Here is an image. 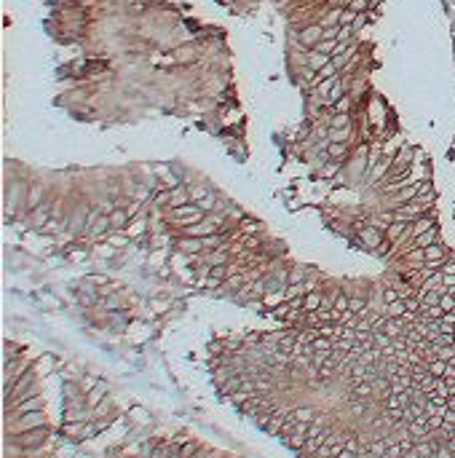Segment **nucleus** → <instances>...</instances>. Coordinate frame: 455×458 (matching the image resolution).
Returning <instances> with one entry per match:
<instances>
[{"instance_id":"nucleus-1","label":"nucleus","mask_w":455,"mask_h":458,"mask_svg":"<svg viewBox=\"0 0 455 458\" xmlns=\"http://www.w3.org/2000/svg\"><path fill=\"white\" fill-rule=\"evenodd\" d=\"M32 380H35V370H30V367H27V370L22 372V378H19V380L14 383V386H11V389H8V394H6V399H8V397H11V394H14V397H19V399H24V397H30V394H35V391L30 389V386H32Z\"/></svg>"},{"instance_id":"nucleus-2","label":"nucleus","mask_w":455,"mask_h":458,"mask_svg":"<svg viewBox=\"0 0 455 458\" xmlns=\"http://www.w3.org/2000/svg\"><path fill=\"white\" fill-rule=\"evenodd\" d=\"M46 439V426H37V429H27V432H22L16 437V445L24 447V450H30V447H37L43 445Z\"/></svg>"},{"instance_id":"nucleus-3","label":"nucleus","mask_w":455,"mask_h":458,"mask_svg":"<svg viewBox=\"0 0 455 458\" xmlns=\"http://www.w3.org/2000/svg\"><path fill=\"white\" fill-rule=\"evenodd\" d=\"M22 432L27 429H37V426H46V415L43 410H30V413H19V424H16Z\"/></svg>"},{"instance_id":"nucleus-4","label":"nucleus","mask_w":455,"mask_h":458,"mask_svg":"<svg viewBox=\"0 0 455 458\" xmlns=\"http://www.w3.org/2000/svg\"><path fill=\"white\" fill-rule=\"evenodd\" d=\"M321 35H324V24H311V27H306V30H300L297 41L302 46H316L321 41Z\"/></svg>"},{"instance_id":"nucleus-5","label":"nucleus","mask_w":455,"mask_h":458,"mask_svg":"<svg viewBox=\"0 0 455 458\" xmlns=\"http://www.w3.org/2000/svg\"><path fill=\"white\" fill-rule=\"evenodd\" d=\"M201 207H198V204H182V207H174L172 209V214L177 220H182V217H187V225H191V222H196L198 217H201Z\"/></svg>"},{"instance_id":"nucleus-6","label":"nucleus","mask_w":455,"mask_h":458,"mask_svg":"<svg viewBox=\"0 0 455 458\" xmlns=\"http://www.w3.org/2000/svg\"><path fill=\"white\" fill-rule=\"evenodd\" d=\"M177 247H179V252H185V255H198V252H204V239L185 236V239L177 241Z\"/></svg>"},{"instance_id":"nucleus-7","label":"nucleus","mask_w":455,"mask_h":458,"mask_svg":"<svg viewBox=\"0 0 455 458\" xmlns=\"http://www.w3.org/2000/svg\"><path fill=\"white\" fill-rule=\"evenodd\" d=\"M129 222H131V214H129V209L118 207V209H112V212H110V225H112V231H121V228H126Z\"/></svg>"},{"instance_id":"nucleus-8","label":"nucleus","mask_w":455,"mask_h":458,"mask_svg":"<svg viewBox=\"0 0 455 458\" xmlns=\"http://www.w3.org/2000/svg\"><path fill=\"white\" fill-rule=\"evenodd\" d=\"M407 228H410V222H407V220H394L391 225L386 228V239L388 241H399V239H404Z\"/></svg>"},{"instance_id":"nucleus-9","label":"nucleus","mask_w":455,"mask_h":458,"mask_svg":"<svg viewBox=\"0 0 455 458\" xmlns=\"http://www.w3.org/2000/svg\"><path fill=\"white\" fill-rule=\"evenodd\" d=\"M359 239L367 241V247H381V244H383V236H381V231H377L375 225H372V228L359 231Z\"/></svg>"},{"instance_id":"nucleus-10","label":"nucleus","mask_w":455,"mask_h":458,"mask_svg":"<svg viewBox=\"0 0 455 458\" xmlns=\"http://www.w3.org/2000/svg\"><path fill=\"white\" fill-rule=\"evenodd\" d=\"M423 252H426V263H442V260L447 257V249L439 247V244H429V247H423Z\"/></svg>"},{"instance_id":"nucleus-11","label":"nucleus","mask_w":455,"mask_h":458,"mask_svg":"<svg viewBox=\"0 0 455 458\" xmlns=\"http://www.w3.org/2000/svg\"><path fill=\"white\" fill-rule=\"evenodd\" d=\"M321 300H324V295H319L316 289H314V292H306V297H302V311H306V314L319 311V308H321Z\"/></svg>"},{"instance_id":"nucleus-12","label":"nucleus","mask_w":455,"mask_h":458,"mask_svg":"<svg viewBox=\"0 0 455 458\" xmlns=\"http://www.w3.org/2000/svg\"><path fill=\"white\" fill-rule=\"evenodd\" d=\"M41 407H43V399L35 397V394H30V397H24V399L16 405V413H30V410H41Z\"/></svg>"},{"instance_id":"nucleus-13","label":"nucleus","mask_w":455,"mask_h":458,"mask_svg":"<svg viewBox=\"0 0 455 458\" xmlns=\"http://www.w3.org/2000/svg\"><path fill=\"white\" fill-rule=\"evenodd\" d=\"M191 201V193H187L182 185H177V188H172V199H169V207H182V204Z\"/></svg>"},{"instance_id":"nucleus-14","label":"nucleus","mask_w":455,"mask_h":458,"mask_svg":"<svg viewBox=\"0 0 455 458\" xmlns=\"http://www.w3.org/2000/svg\"><path fill=\"white\" fill-rule=\"evenodd\" d=\"M412 244H415V247H429V244H437V225L429 228V231H423L421 236H415V239H412Z\"/></svg>"},{"instance_id":"nucleus-15","label":"nucleus","mask_w":455,"mask_h":458,"mask_svg":"<svg viewBox=\"0 0 455 458\" xmlns=\"http://www.w3.org/2000/svg\"><path fill=\"white\" fill-rule=\"evenodd\" d=\"M83 429H86L83 421H67V424H64V434L72 437V439H83Z\"/></svg>"},{"instance_id":"nucleus-16","label":"nucleus","mask_w":455,"mask_h":458,"mask_svg":"<svg viewBox=\"0 0 455 458\" xmlns=\"http://www.w3.org/2000/svg\"><path fill=\"white\" fill-rule=\"evenodd\" d=\"M105 391H107V383H97V386H94V389L89 391V399H86V405H89V407H94L99 399H105V397H107Z\"/></svg>"},{"instance_id":"nucleus-17","label":"nucleus","mask_w":455,"mask_h":458,"mask_svg":"<svg viewBox=\"0 0 455 458\" xmlns=\"http://www.w3.org/2000/svg\"><path fill=\"white\" fill-rule=\"evenodd\" d=\"M316 410L314 407H297V410H292V418L295 421H302V424H311V421H316Z\"/></svg>"},{"instance_id":"nucleus-18","label":"nucleus","mask_w":455,"mask_h":458,"mask_svg":"<svg viewBox=\"0 0 455 458\" xmlns=\"http://www.w3.org/2000/svg\"><path fill=\"white\" fill-rule=\"evenodd\" d=\"M372 391H375L372 380H359V383H354V397H359V399H367Z\"/></svg>"},{"instance_id":"nucleus-19","label":"nucleus","mask_w":455,"mask_h":458,"mask_svg":"<svg viewBox=\"0 0 455 458\" xmlns=\"http://www.w3.org/2000/svg\"><path fill=\"white\" fill-rule=\"evenodd\" d=\"M329 62H332V57H329V54H321V51H316V54H311V57H308V64H311L316 72L324 67V64H329Z\"/></svg>"},{"instance_id":"nucleus-20","label":"nucleus","mask_w":455,"mask_h":458,"mask_svg":"<svg viewBox=\"0 0 455 458\" xmlns=\"http://www.w3.org/2000/svg\"><path fill=\"white\" fill-rule=\"evenodd\" d=\"M447 367H450V362H444V359H439V357L429 362V372H431V375H437V378H444Z\"/></svg>"},{"instance_id":"nucleus-21","label":"nucleus","mask_w":455,"mask_h":458,"mask_svg":"<svg viewBox=\"0 0 455 458\" xmlns=\"http://www.w3.org/2000/svg\"><path fill=\"white\" fill-rule=\"evenodd\" d=\"M404 311H407L404 297H399V300H394V303H386V316H402Z\"/></svg>"},{"instance_id":"nucleus-22","label":"nucleus","mask_w":455,"mask_h":458,"mask_svg":"<svg viewBox=\"0 0 455 458\" xmlns=\"http://www.w3.org/2000/svg\"><path fill=\"white\" fill-rule=\"evenodd\" d=\"M354 54H356V49H351V46H348V49H346L343 54H335V57H332V64H335L337 70H340V67H346V64L351 62V57H354Z\"/></svg>"},{"instance_id":"nucleus-23","label":"nucleus","mask_w":455,"mask_h":458,"mask_svg":"<svg viewBox=\"0 0 455 458\" xmlns=\"http://www.w3.org/2000/svg\"><path fill=\"white\" fill-rule=\"evenodd\" d=\"M343 89H346V86H343V83H340V78H337V83H335L332 89H329V94L324 97V105H335V102L343 97Z\"/></svg>"},{"instance_id":"nucleus-24","label":"nucleus","mask_w":455,"mask_h":458,"mask_svg":"<svg viewBox=\"0 0 455 458\" xmlns=\"http://www.w3.org/2000/svg\"><path fill=\"white\" fill-rule=\"evenodd\" d=\"M41 199H43V190H41V188H32L30 193H27V209H37V207L43 204Z\"/></svg>"},{"instance_id":"nucleus-25","label":"nucleus","mask_w":455,"mask_h":458,"mask_svg":"<svg viewBox=\"0 0 455 458\" xmlns=\"http://www.w3.org/2000/svg\"><path fill=\"white\" fill-rule=\"evenodd\" d=\"M354 343H356L354 338H332V351H343L346 354V351L354 349Z\"/></svg>"},{"instance_id":"nucleus-26","label":"nucleus","mask_w":455,"mask_h":458,"mask_svg":"<svg viewBox=\"0 0 455 458\" xmlns=\"http://www.w3.org/2000/svg\"><path fill=\"white\" fill-rule=\"evenodd\" d=\"M327 153H329V158H343L348 153V147H346V142H329Z\"/></svg>"},{"instance_id":"nucleus-27","label":"nucleus","mask_w":455,"mask_h":458,"mask_svg":"<svg viewBox=\"0 0 455 458\" xmlns=\"http://www.w3.org/2000/svg\"><path fill=\"white\" fill-rule=\"evenodd\" d=\"M327 137H329V142H346V139H348V126H343V129H329Z\"/></svg>"},{"instance_id":"nucleus-28","label":"nucleus","mask_w":455,"mask_h":458,"mask_svg":"<svg viewBox=\"0 0 455 458\" xmlns=\"http://www.w3.org/2000/svg\"><path fill=\"white\" fill-rule=\"evenodd\" d=\"M335 46H337V41H327V38H321V41L314 46V49H316V51H321V54H329V57H332V54H335Z\"/></svg>"},{"instance_id":"nucleus-29","label":"nucleus","mask_w":455,"mask_h":458,"mask_svg":"<svg viewBox=\"0 0 455 458\" xmlns=\"http://www.w3.org/2000/svg\"><path fill=\"white\" fill-rule=\"evenodd\" d=\"M32 220H35V225H41V228H43V225H46V222H49V209H46V207H43V204H41V207H37V209H35V214H32Z\"/></svg>"},{"instance_id":"nucleus-30","label":"nucleus","mask_w":455,"mask_h":458,"mask_svg":"<svg viewBox=\"0 0 455 458\" xmlns=\"http://www.w3.org/2000/svg\"><path fill=\"white\" fill-rule=\"evenodd\" d=\"M131 222H134V225H126L123 231H126L129 236H137V233H139L142 228H145V214H139V217H137V220H131Z\"/></svg>"},{"instance_id":"nucleus-31","label":"nucleus","mask_w":455,"mask_h":458,"mask_svg":"<svg viewBox=\"0 0 455 458\" xmlns=\"http://www.w3.org/2000/svg\"><path fill=\"white\" fill-rule=\"evenodd\" d=\"M348 300L351 297L343 292H335V311H348Z\"/></svg>"},{"instance_id":"nucleus-32","label":"nucleus","mask_w":455,"mask_h":458,"mask_svg":"<svg viewBox=\"0 0 455 458\" xmlns=\"http://www.w3.org/2000/svg\"><path fill=\"white\" fill-rule=\"evenodd\" d=\"M343 126H348V113H335V118H332V124H329V129H343Z\"/></svg>"},{"instance_id":"nucleus-33","label":"nucleus","mask_w":455,"mask_h":458,"mask_svg":"<svg viewBox=\"0 0 455 458\" xmlns=\"http://www.w3.org/2000/svg\"><path fill=\"white\" fill-rule=\"evenodd\" d=\"M220 236H214V233H209V236H204V249H220Z\"/></svg>"},{"instance_id":"nucleus-34","label":"nucleus","mask_w":455,"mask_h":458,"mask_svg":"<svg viewBox=\"0 0 455 458\" xmlns=\"http://www.w3.org/2000/svg\"><path fill=\"white\" fill-rule=\"evenodd\" d=\"M399 297H402L399 289H394V287H386V289H383V300H386V303H394V300H399Z\"/></svg>"},{"instance_id":"nucleus-35","label":"nucleus","mask_w":455,"mask_h":458,"mask_svg":"<svg viewBox=\"0 0 455 458\" xmlns=\"http://www.w3.org/2000/svg\"><path fill=\"white\" fill-rule=\"evenodd\" d=\"M396 455H404V447L399 442H391L386 447V458H396Z\"/></svg>"},{"instance_id":"nucleus-36","label":"nucleus","mask_w":455,"mask_h":458,"mask_svg":"<svg viewBox=\"0 0 455 458\" xmlns=\"http://www.w3.org/2000/svg\"><path fill=\"white\" fill-rule=\"evenodd\" d=\"M228 274H231V271H228L222 263L212 265V271H209V276H214V279H228Z\"/></svg>"},{"instance_id":"nucleus-37","label":"nucleus","mask_w":455,"mask_h":458,"mask_svg":"<svg viewBox=\"0 0 455 458\" xmlns=\"http://www.w3.org/2000/svg\"><path fill=\"white\" fill-rule=\"evenodd\" d=\"M367 6H369V0H351V3H348V8H351V11H356V14H364Z\"/></svg>"},{"instance_id":"nucleus-38","label":"nucleus","mask_w":455,"mask_h":458,"mask_svg":"<svg viewBox=\"0 0 455 458\" xmlns=\"http://www.w3.org/2000/svg\"><path fill=\"white\" fill-rule=\"evenodd\" d=\"M169 199H172V190H158L156 196H153V204H169Z\"/></svg>"},{"instance_id":"nucleus-39","label":"nucleus","mask_w":455,"mask_h":458,"mask_svg":"<svg viewBox=\"0 0 455 458\" xmlns=\"http://www.w3.org/2000/svg\"><path fill=\"white\" fill-rule=\"evenodd\" d=\"M198 207H201V209H206V212H212V209H214V196H212V193H206L204 199L198 201Z\"/></svg>"},{"instance_id":"nucleus-40","label":"nucleus","mask_w":455,"mask_h":458,"mask_svg":"<svg viewBox=\"0 0 455 458\" xmlns=\"http://www.w3.org/2000/svg\"><path fill=\"white\" fill-rule=\"evenodd\" d=\"M348 105H351V99L343 94V97H340V99L335 102V113H348Z\"/></svg>"},{"instance_id":"nucleus-41","label":"nucleus","mask_w":455,"mask_h":458,"mask_svg":"<svg viewBox=\"0 0 455 458\" xmlns=\"http://www.w3.org/2000/svg\"><path fill=\"white\" fill-rule=\"evenodd\" d=\"M244 279H246V276H228L225 287H231V289H239V287L244 284Z\"/></svg>"},{"instance_id":"nucleus-42","label":"nucleus","mask_w":455,"mask_h":458,"mask_svg":"<svg viewBox=\"0 0 455 458\" xmlns=\"http://www.w3.org/2000/svg\"><path fill=\"white\" fill-rule=\"evenodd\" d=\"M337 169H340V166H337V161H335V158H332V164H327V166H324V169H321V177H332V174H335Z\"/></svg>"},{"instance_id":"nucleus-43","label":"nucleus","mask_w":455,"mask_h":458,"mask_svg":"<svg viewBox=\"0 0 455 458\" xmlns=\"http://www.w3.org/2000/svg\"><path fill=\"white\" fill-rule=\"evenodd\" d=\"M415 188H418V196L434 193V190H431V182H429V180H423V182H415Z\"/></svg>"},{"instance_id":"nucleus-44","label":"nucleus","mask_w":455,"mask_h":458,"mask_svg":"<svg viewBox=\"0 0 455 458\" xmlns=\"http://www.w3.org/2000/svg\"><path fill=\"white\" fill-rule=\"evenodd\" d=\"M222 260H225L222 252H214V255H206V265H217V263H222Z\"/></svg>"},{"instance_id":"nucleus-45","label":"nucleus","mask_w":455,"mask_h":458,"mask_svg":"<svg viewBox=\"0 0 455 458\" xmlns=\"http://www.w3.org/2000/svg\"><path fill=\"white\" fill-rule=\"evenodd\" d=\"M244 247H246V249H257V247H260V239H257V236H246V239H244Z\"/></svg>"},{"instance_id":"nucleus-46","label":"nucleus","mask_w":455,"mask_h":458,"mask_svg":"<svg viewBox=\"0 0 455 458\" xmlns=\"http://www.w3.org/2000/svg\"><path fill=\"white\" fill-rule=\"evenodd\" d=\"M150 199V190L147 188H137L134 190V201H147Z\"/></svg>"},{"instance_id":"nucleus-47","label":"nucleus","mask_w":455,"mask_h":458,"mask_svg":"<svg viewBox=\"0 0 455 458\" xmlns=\"http://www.w3.org/2000/svg\"><path fill=\"white\" fill-rule=\"evenodd\" d=\"M241 228H244V233H254V231H257V222H252V220H244V222H241Z\"/></svg>"},{"instance_id":"nucleus-48","label":"nucleus","mask_w":455,"mask_h":458,"mask_svg":"<svg viewBox=\"0 0 455 458\" xmlns=\"http://www.w3.org/2000/svg\"><path fill=\"white\" fill-rule=\"evenodd\" d=\"M196 450H198V447H196V445H182V447H179V450H177V453H179V455H193Z\"/></svg>"},{"instance_id":"nucleus-49","label":"nucleus","mask_w":455,"mask_h":458,"mask_svg":"<svg viewBox=\"0 0 455 458\" xmlns=\"http://www.w3.org/2000/svg\"><path fill=\"white\" fill-rule=\"evenodd\" d=\"M356 19V11H343V16H340V24H348Z\"/></svg>"},{"instance_id":"nucleus-50","label":"nucleus","mask_w":455,"mask_h":458,"mask_svg":"<svg viewBox=\"0 0 455 458\" xmlns=\"http://www.w3.org/2000/svg\"><path fill=\"white\" fill-rule=\"evenodd\" d=\"M351 410H354V415H362L364 410H367V405H364V402H354V405H351Z\"/></svg>"},{"instance_id":"nucleus-51","label":"nucleus","mask_w":455,"mask_h":458,"mask_svg":"<svg viewBox=\"0 0 455 458\" xmlns=\"http://www.w3.org/2000/svg\"><path fill=\"white\" fill-rule=\"evenodd\" d=\"M86 282H89V284H107V276H102V274H99V276H89Z\"/></svg>"},{"instance_id":"nucleus-52","label":"nucleus","mask_w":455,"mask_h":458,"mask_svg":"<svg viewBox=\"0 0 455 458\" xmlns=\"http://www.w3.org/2000/svg\"><path fill=\"white\" fill-rule=\"evenodd\" d=\"M107 410H110V402H107V399L102 402V405H94V413H97V415H99V413H107Z\"/></svg>"},{"instance_id":"nucleus-53","label":"nucleus","mask_w":455,"mask_h":458,"mask_svg":"<svg viewBox=\"0 0 455 458\" xmlns=\"http://www.w3.org/2000/svg\"><path fill=\"white\" fill-rule=\"evenodd\" d=\"M131 415H134V421H145L147 413H145V410H139V407H134V410H131Z\"/></svg>"},{"instance_id":"nucleus-54","label":"nucleus","mask_w":455,"mask_h":458,"mask_svg":"<svg viewBox=\"0 0 455 458\" xmlns=\"http://www.w3.org/2000/svg\"><path fill=\"white\" fill-rule=\"evenodd\" d=\"M442 274H455V263L450 260V263H442Z\"/></svg>"},{"instance_id":"nucleus-55","label":"nucleus","mask_w":455,"mask_h":458,"mask_svg":"<svg viewBox=\"0 0 455 458\" xmlns=\"http://www.w3.org/2000/svg\"><path fill=\"white\" fill-rule=\"evenodd\" d=\"M110 244H112V247H123V244H126V239H123V236H112Z\"/></svg>"},{"instance_id":"nucleus-56","label":"nucleus","mask_w":455,"mask_h":458,"mask_svg":"<svg viewBox=\"0 0 455 458\" xmlns=\"http://www.w3.org/2000/svg\"><path fill=\"white\" fill-rule=\"evenodd\" d=\"M220 282H222V279H214V276H209V279H206V287H209V289H214V287H220Z\"/></svg>"},{"instance_id":"nucleus-57","label":"nucleus","mask_w":455,"mask_h":458,"mask_svg":"<svg viewBox=\"0 0 455 458\" xmlns=\"http://www.w3.org/2000/svg\"><path fill=\"white\" fill-rule=\"evenodd\" d=\"M206 196V188H196L193 193H191V199H204Z\"/></svg>"},{"instance_id":"nucleus-58","label":"nucleus","mask_w":455,"mask_h":458,"mask_svg":"<svg viewBox=\"0 0 455 458\" xmlns=\"http://www.w3.org/2000/svg\"><path fill=\"white\" fill-rule=\"evenodd\" d=\"M166 453H169V447H156V450H153V455H156V458H161V455H166Z\"/></svg>"},{"instance_id":"nucleus-59","label":"nucleus","mask_w":455,"mask_h":458,"mask_svg":"<svg viewBox=\"0 0 455 458\" xmlns=\"http://www.w3.org/2000/svg\"><path fill=\"white\" fill-rule=\"evenodd\" d=\"M447 445H450V450H452V453H455V432H452V434H450V439H447Z\"/></svg>"}]
</instances>
